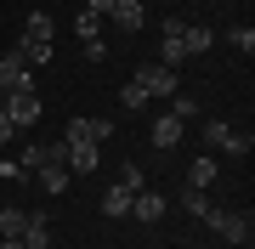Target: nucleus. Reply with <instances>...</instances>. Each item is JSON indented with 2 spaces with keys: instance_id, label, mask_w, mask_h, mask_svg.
<instances>
[{
  "instance_id": "2f4dec72",
  "label": "nucleus",
  "mask_w": 255,
  "mask_h": 249,
  "mask_svg": "<svg viewBox=\"0 0 255 249\" xmlns=\"http://www.w3.org/2000/svg\"><path fill=\"white\" fill-rule=\"evenodd\" d=\"M0 102H6V91H0Z\"/></svg>"
},
{
  "instance_id": "5701e85b",
  "label": "nucleus",
  "mask_w": 255,
  "mask_h": 249,
  "mask_svg": "<svg viewBox=\"0 0 255 249\" xmlns=\"http://www.w3.org/2000/svg\"><path fill=\"white\" fill-rule=\"evenodd\" d=\"M182 210L204 221V215H210V193H199V187H182Z\"/></svg>"
},
{
  "instance_id": "39448f33",
  "label": "nucleus",
  "mask_w": 255,
  "mask_h": 249,
  "mask_svg": "<svg viewBox=\"0 0 255 249\" xmlns=\"http://www.w3.org/2000/svg\"><path fill=\"white\" fill-rule=\"evenodd\" d=\"M108 136H114L108 119H68V125H63V142H91V148H102Z\"/></svg>"
},
{
  "instance_id": "bb28decb",
  "label": "nucleus",
  "mask_w": 255,
  "mask_h": 249,
  "mask_svg": "<svg viewBox=\"0 0 255 249\" xmlns=\"http://www.w3.org/2000/svg\"><path fill=\"white\" fill-rule=\"evenodd\" d=\"M80 57H85V63H108V40H85Z\"/></svg>"
},
{
  "instance_id": "20e7f679",
  "label": "nucleus",
  "mask_w": 255,
  "mask_h": 249,
  "mask_svg": "<svg viewBox=\"0 0 255 249\" xmlns=\"http://www.w3.org/2000/svg\"><path fill=\"white\" fill-rule=\"evenodd\" d=\"M187 51H182V17H164L159 23V68H182Z\"/></svg>"
},
{
  "instance_id": "4be33fe9",
  "label": "nucleus",
  "mask_w": 255,
  "mask_h": 249,
  "mask_svg": "<svg viewBox=\"0 0 255 249\" xmlns=\"http://www.w3.org/2000/svg\"><path fill=\"white\" fill-rule=\"evenodd\" d=\"M221 40H227L233 51H244V57L255 51V28H250V23H233V28H227V34H221Z\"/></svg>"
},
{
  "instance_id": "dca6fc26",
  "label": "nucleus",
  "mask_w": 255,
  "mask_h": 249,
  "mask_svg": "<svg viewBox=\"0 0 255 249\" xmlns=\"http://www.w3.org/2000/svg\"><path fill=\"white\" fill-rule=\"evenodd\" d=\"M210 46H216V34H210L204 23H182V51L187 57H204Z\"/></svg>"
},
{
  "instance_id": "393cba45",
  "label": "nucleus",
  "mask_w": 255,
  "mask_h": 249,
  "mask_svg": "<svg viewBox=\"0 0 255 249\" xmlns=\"http://www.w3.org/2000/svg\"><path fill=\"white\" fill-rule=\"evenodd\" d=\"M0 181H17V187H23V181H34V175H28L17 159H0Z\"/></svg>"
},
{
  "instance_id": "6e6552de",
  "label": "nucleus",
  "mask_w": 255,
  "mask_h": 249,
  "mask_svg": "<svg viewBox=\"0 0 255 249\" xmlns=\"http://www.w3.org/2000/svg\"><path fill=\"white\" fill-rule=\"evenodd\" d=\"M108 17L125 28V34H142V23H147V6L142 0H108Z\"/></svg>"
},
{
  "instance_id": "6ab92c4d",
  "label": "nucleus",
  "mask_w": 255,
  "mask_h": 249,
  "mask_svg": "<svg viewBox=\"0 0 255 249\" xmlns=\"http://www.w3.org/2000/svg\"><path fill=\"white\" fill-rule=\"evenodd\" d=\"M23 221H28L23 204H0V238H23Z\"/></svg>"
},
{
  "instance_id": "1a4fd4ad",
  "label": "nucleus",
  "mask_w": 255,
  "mask_h": 249,
  "mask_svg": "<svg viewBox=\"0 0 255 249\" xmlns=\"http://www.w3.org/2000/svg\"><path fill=\"white\" fill-rule=\"evenodd\" d=\"M136 74H142V85H147V96H176V91H182L176 68H159V63H147V68H136Z\"/></svg>"
},
{
  "instance_id": "9d476101",
  "label": "nucleus",
  "mask_w": 255,
  "mask_h": 249,
  "mask_svg": "<svg viewBox=\"0 0 255 249\" xmlns=\"http://www.w3.org/2000/svg\"><path fill=\"white\" fill-rule=\"evenodd\" d=\"M11 51H17V63H23V68H46L57 46H51V40H28V34H17V46H11Z\"/></svg>"
},
{
  "instance_id": "4468645a",
  "label": "nucleus",
  "mask_w": 255,
  "mask_h": 249,
  "mask_svg": "<svg viewBox=\"0 0 255 249\" xmlns=\"http://www.w3.org/2000/svg\"><path fill=\"white\" fill-rule=\"evenodd\" d=\"M216 175H221V165H216L210 153H199V159L187 165V187H199V193H210V187H216Z\"/></svg>"
},
{
  "instance_id": "c756f323",
  "label": "nucleus",
  "mask_w": 255,
  "mask_h": 249,
  "mask_svg": "<svg viewBox=\"0 0 255 249\" xmlns=\"http://www.w3.org/2000/svg\"><path fill=\"white\" fill-rule=\"evenodd\" d=\"M85 11H97V17H108V0H85Z\"/></svg>"
},
{
  "instance_id": "f03ea898",
  "label": "nucleus",
  "mask_w": 255,
  "mask_h": 249,
  "mask_svg": "<svg viewBox=\"0 0 255 249\" xmlns=\"http://www.w3.org/2000/svg\"><path fill=\"white\" fill-rule=\"evenodd\" d=\"M204 227L216 232V238H227V244H250V238H255V221H250V215H238V210H216V204H210Z\"/></svg>"
},
{
  "instance_id": "ddd939ff",
  "label": "nucleus",
  "mask_w": 255,
  "mask_h": 249,
  "mask_svg": "<svg viewBox=\"0 0 255 249\" xmlns=\"http://www.w3.org/2000/svg\"><path fill=\"white\" fill-rule=\"evenodd\" d=\"M182 130H187V125L176 119V113H159V119H153V148H159V153H170L176 142H182Z\"/></svg>"
},
{
  "instance_id": "7ed1b4c3",
  "label": "nucleus",
  "mask_w": 255,
  "mask_h": 249,
  "mask_svg": "<svg viewBox=\"0 0 255 249\" xmlns=\"http://www.w3.org/2000/svg\"><path fill=\"white\" fill-rule=\"evenodd\" d=\"M0 113H6V119L23 130V125H40V113H46V108H40V96H34V91H6Z\"/></svg>"
},
{
  "instance_id": "aec40b11",
  "label": "nucleus",
  "mask_w": 255,
  "mask_h": 249,
  "mask_svg": "<svg viewBox=\"0 0 255 249\" xmlns=\"http://www.w3.org/2000/svg\"><path fill=\"white\" fill-rule=\"evenodd\" d=\"M23 34H28V40H51V34H57V23H51V11H28V23H23Z\"/></svg>"
},
{
  "instance_id": "0eeeda50",
  "label": "nucleus",
  "mask_w": 255,
  "mask_h": 249,
  "mask_svg": "<svg viewBox=\"0 0 255 249\" xmlns=\"http://www.w3.org/2000/svg\"><path fill=\"white\" fill-rule=\"evenodd\" d=\"M142 187H125V181H114L108 193H102V215L108 221H130V198H136Z\"/></svg>"
},
{
  "instance_id": "7c9ffc66",
  "label": "nucleus",
  "mask_w": 255,
  "mask_h": 249,
  "mask_svg": "<svg viewBox=\"0 0 255 249\" xmlns=\"http://www.w3.org/2000/svg\"><path fill=\"white\" fill-rule=\"evenodd\" d=\"M0 249H23V238H0Z\"/></svg>"
},
{
  "instance_id": "412c9836",
  "label": "nucleus",
  "mask_w": 255,
  "mask_h": 249,
  "mask_svg": "<svg viewBox=\"0 0 255 249\" xmlns=\"http://www.w3.org/2000/svg\"><path fill=\"white\" fill-rule=\"evenodd\" d=\"M74 34H80V46H85V40H102V17L80 6V17H74Z\"/></svg>"
},
{
  "instance_id": "9b49d317",
  "label": "nucleus",
  "mask_w": 255,
  "mask_h": 249,
  "mask_svg": "<svg viewBox=\"0 0 255 249\" xmlns=\"http://www.w3.org/2000/svg\"><path fill=\"white\" fill-rule=\"evenodd\" d=\"M34 181L46 187L51 198H63V193H68V181H74V170H68V165H57V159H46V165L34 170Z\"/></svg>"
},
{
  "instance_id": "f257e3e1",
  "label": "nucleus",
  "mask_w": 255,
  "mask_h": 249,
  "mask_svg": "<svg viewBox=\"0 0 255 249\" xmlns=\"http://www.w3.org/2000/svg\"><path fill=\"white\" fill-rule=\"evenodd\" d=\"M204 142H210L216 153H233V159H244V153L255 148V136H250V130H238L233 119H210V125H204Z\"/></svg>"
},
{
  "instance_id": "f8f14e48",
  "label": "nucleus",
  "mask_w": 255,
  "mask_h": 249,
  "mask_svg": "<svg viewBox=\"0 0 255 249\" xmlns=\"http://www.w3.org/2000/svg\"><path fill=\"white\" fill-rule=\"evenodd\" d=\"M164 215V193H153V187H142L136 198H130V221H159Z\"/></svg>"
},
{
  "instance_id": "f3484780",
  "label": "nucleus",
  "mask_w": 255,
  "mask_h": 249,
  "mask_svg": "<svg viewBox=\"0 0 255 249\" xmlns=\"http://www.w3.org/2000/svg\"><path fill=\"white\" fill-rule=\"evenodd\" d=\"M68 148V170H97L102 165V148H91V142H63Z\"/></svg>"
},
{
  "instance_id": "b1692460",
  "label": "nucleus",
  "mask_w": 255,
  "mask_h": 249,
  "mask_svg": "<svg viewBox=\"0 0 255 249\" xmlns=\"http://www.w3.org/2000/svg\"><path fill=\"white\" fill-rule=\"evenodd\" d=\"M17 165H23V170H28V175H34V170H40V165H46V148H40V142H28V148H23V153H17Z\"/></svg>"
},
{
  "instance_id": "cd10ccee",
  "label": "nucleus",
  "mask_w": 255,
  "mask_h": 249,
  "mask_svg": "<svg viewBox=\"0 0 255 249\" xmlns=\"http://www.w3.org/2000/svg\"><path fill=\"white\" fill-rule=\"evenodd\" d=\"M119 181H125V187H147V175H142V165H125V170H119Z\"/></svg>"
},
{
  "instance_id": "a211bd4d",
  "label": "nucleus",
  "mask_w": 255,
  "mask_h": 249,
  "mask_svg": "<svg viewBox=\"0 0 255 249\" xmlns=\"http://www.w3.org/2000/svg\"><path fill=\"white\" fill-rule=\"evenodd\" d=\"M147 102H153V96H147V85H142V74H136V80H125V91H119V108H125V113H142Z\"/></svg>"
},
{
  "instance_id": "2eb2a0df",
  "label": "nucleus",
  "mask_w": 255,
  "mask_h": 249,
  "mask_svg": "<svg viewBox=\"0 0 255 249\" xmlns=\"http://www.w3.org/2000/svg\"><path fill=\"white\" fill-rule=\"evenodd\" d=\"M23 249H51V221L40 210H28V221H23Z\"/></svg>"
},
{
  "instance_id": "423d86ee",
  "label": "nucleus",
  "mask_w": 255,
  "mask_h": 249,
  "mask_svg": "<svg viewBox=\"0 0 255 249\" xmlns=\"http://www.w3.org/2000/svg\"><path fill=\"white\" fill-rule=\"evenodd\" d=\"M0 91H34V68H23L17 51L0 57Z\"/></svg>"
},
{
  "instance_id": "c85d7f7f",
  "label": "nucleus",
  "mask_w": 255,
  "mask_h": 249,
  "mask_svg": "<svg viewBox=\"0 0 255 249\" xmlns=\"http://www.w3.org/2000/svg\"><path fill=\"white\" fill-rule=\"evenodd\" d=\"M11 136H17V125H11V119H6V113H0V148H6V142H11Z\"/></svg>"
},
{
  "instance_id": "a878e982",
  "label": "nucleus",
  "mask_w": 255,
  "mask_h": 249,
  "mask_svg": "<svg viewBox=\"0 0 255 249\" xmlns=\"http://www.w3.org/2000/svg\"><path fill=\"white\" fill-rule=\"evenodd\" d=\"M170 113H176V119H182V125H187V119H193V113H199V102H193V96H182V91H176V96H170Z\"/></svg>"
}]
</instances>
